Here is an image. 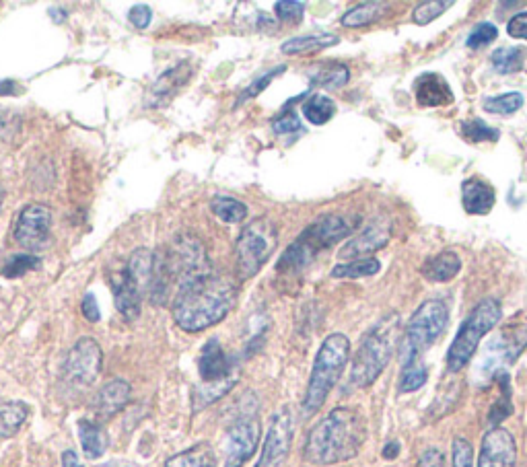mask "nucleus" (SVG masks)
Wrapping results in <instances>:
<instances>
[{
  "label": "nucleus",
  "instance_id": "obj_27",
  "mask_svg": "<svg viewBox=\"0 0 527 467\" xmlns=\"http://www.w3.org/2000/svg\"><path fill=\"white\" fill-rule=\"evenodd\" d=\"M165 467H217L215 451L210 449V445L200 443L194 445L178 455H173L165 461Z\"/></svg>",
  "mask_w": 527,
  "mask_h": 467
},
{
  "label": "nucleus",
  "instance_id": "obj_33",
  "mask_svg": "<svg viewBox=\"0 0 527 467\" xmlns=\"http://www.w3.org/2000/svg\"><path fill=\"white\" fill-rule=\"evenodd\" d=\"M523 105V95L517 91L511 93H503L497 97H486L482 107L488 114H495V116H511L517 110H521Z\"/></svg>",
  "mask_w": 527,
  "mask_h": 467
},
{
  "label": "nucleus",
  "instance_id": "obj_19",
  "mask_svg": "<svg viewBox=\"0 0 527 467\" xmlns=\"http://www.w3.org/2000/svg\"><path fill=\"white\" fill-rule=\"evenodd\" d=\"M414 95L420 107H441L453 101V91L449 83L437 73L420 75L414 81Z\"/></svg>",
  "mask_w": 527,
  "mask_h": 467
},
{
  "label": "nucleus",
  "instance_id": "obj_31",
  "mask_svg": "<svg viewBox=\"0 0 527 467\" xmlns=\"http://www.w3.org/2000/svg\"><path fill=\"white\" fill-rule=\"evenodd\" d=\"M350 70L340 62H330L318 68V73L311 77L313 85H320L324 89H340L348 83Z\"/></svg>",
  "mask_w": 527,
  "mask_h": 467
},
{
  "label": "nucleus",
  "instance_id": "obj_38",
  "mask_svg": "<svg viewBox=\"0 0 527 467\" xmlns=\"http://www.w3.org/2000/svg\"><path fill=\"white\" fill-rule=\"evenodd\" d=\"M42 266V258L35 256H13L3 268L5 278H19L23 274H29L31 270H38Z\"/></svg>",
  "mask_w": 527,
  "mask_h": 467
},
{
  "label": "nucleus",
  "instance_id": "obj_5",
  "mask_svg": "<svg viewBox=\"0 0 527 467\" xmlns=\"http://www.w3.org/2000/svg\"><path fill=\"white\" fill-rule=\"evenodd\" d=\"M350 358V340L344 334H330L313 361L311 377L303 398V414L313 416L322 410L330 391L340 381Z\"/></svg>",
  "mask_w": 527,
  "mask_h": 467
},
{
  "label": "nucleus",
  "instance_id": "obj_7",
  "mask_svg": "<svg viewBox=\"0 0 527 467\" xmlns=\"http://www.w3.org/2000/svg\"><path fill=\"white\" fill-rule=\"evenodd\" d=\"M449 311L441 301H425L420 305L402 334L400 340V363L404 367L416 363V358L431 348L447 328Z\"/></svg>",
  "mask_w": 527,
  "mask_h": 467
},
{
  "label": "nucleus",
  "instance_id": "obj_29",
  "mask_svg": "<svg viewBox=\"0 0 527 467\" xmlns=\"http://www.w3.org/2000/svg\"><path fill=\"white\" fill-rule=\"evenodd\" d=\"M210 210H213V214L219 221L229 223V225L243 223L245 217H248V206L229 196L213 198V202H210Z\"/></svg>",
  "mask_w": 527,
  "mask_h": 467
},
{
  "label": "nucleus",
  "instance_id": "obj_42",
  "mask_svg": "<svg viewBox=\"0 0 527 467\" xmlns=\"http://www.w3.org/2000/svg\"><path fill=\"white\" fill-rule=\"evenodd\" d=\"M274 11H276V17L283 23L297 25V23H301V19L305 15V5L303 3H276Z\"/></svg>",
  "mask_w": 527,
  "mask_h": 467
},
{
  "label": "nucleus",
  "instance_id": "obj_51",
  "mask_svg": "<svg viewBox=\"0 0 527 467\" xmlns=\"http://www.w3.org/2000/svg\"><path fill=\"white\" fill-rule=\"evenodd\" d=\"M50 17L54 23H62L66 19V11L64 9H50Z\"/></svg>",
  "mask_w": 527,
  "mask_h": 467
},
{
  "label": "nucleus",
  "instance_id": "obj_21",
  "mask_svg": "<svg viewBox=\"0 0 527 467\" xmlns=\"http://www.w3.org/2000/svg\"><path fill=\"white\" fill-rule=\"evenodd\" d=\"M497 192L480 177H470L462 184V204L468 214H488L495 208Z\"/></svg>",
  "mask_w": 527,
  "mask_h": 467
},
{
  "label": "nucleus",
  "instance_id": "obj_8",
  "mask_svg": "<svg viewBox=\"0 0 527 467\" xmlns=\"http://www.w3.org/2000/svg\"><path fill=\"white\" fill-rule=\"evenodd\" d=\"M276 243H278V231L270 219L262 217L250 225H245L235 241V258H237L239 276L243 280L256 276L274 254Z\"/></svg>",
  "mask_w": 527,
  "mask_h": 467
},
{
  "label": "nucleus",
  "instance_id": "obj_43",
  "mask_svg": "<svg viewBox=\"0 0 527 467\" xmlns=\"http://www.w3.org/2000/svg\"><path fill=\"white\" fill-rule=\"evenodd\" d=\"M272 130L276 134H291V132L301 130V122H299V118L295 116V112L291 110V107H285V110L280 112L276 116V120L272 122Z\"/></svg>",
  "mask_w": 527,
  "mask_h": 467
},
{
  "label": "nucleus",
  "instance_id": "obj_3",
  "mask_svg": "<svg viewBox=\"0 0 527 467\" xmlns=\"http://www.w3.org/2000/svg\"><path fill=\"white\" fill-rule=\"evenodd\" d=\"M359 227L357 217L346 214H326V217L311 223L287 249L276 264V272L283 276L301 274L320 251L346 239Z\"/></svg>",
  "mask_w": 527,
  "mask_h": 467
},
{
  "label": "nucleus",
  "instance_id": "obj_22",
  "mask_svg": "<svg viewBox=\"0 0 527 467\" xmlns=\"http://www.w3.org/2000/svg\"><path fill=\"white\" fill-rule=\"evenodd\" d=\"M460 270H462V258L455 254V251H441V254L429 258L420 272H423V276L429 282L443 284V282H451L460 274Z\"/></svg>",
  "mask_w": 527,
  "mask_h": 467
},
{
  "label": "nucleus",
  "instance_id": "obj_45",
  "mask_svg": "<svg viewBox=\"0 0 527 467\" xmlns=\"http://www.w3.org/2000/svg\"><path fill=\"white\" fill-rule=\"evenodd\" d=\"M130 23L138 29H147L151 25V19H153V11L147 7V5H136L130 15H128Z\"/></svg>",
  "mask_w": 527,
  "mask_h": 467
},
{
  "label": "nucleus",
  "instance_id": "obj_13",
  "mask_svg": "<svg viewBox=\"0 0 527 467\" xmlns=\"http://www.w3.org/2000/svg\"><path fill=\"white\" fill-rule=\"evenodd\" d=\"M198 373L204 385L225 383L231 379H239L237 365L227 356L221 342L217 338H210L200 352L198 358Z\"/></svg>",
  "mask_w": 527,
  "mask_h": 467
},
{
  "label": "nucleus",
  "instance_id": "obj_28",
  "mask_svg": "<svg viewBox=\"0 0 527 467\" xmlns=\"http://www.w3.org/2000/svg\"><path fill=\"white\" fill-rule=\"evenodd\" d=\"M29 408L23 402L0 404V439L15 437L21 426L27 422Z\"/></svg>",
  "mask_w": 527,
  "mask_h": 467
},
{
  "label": "nucleus",
  "instance_id": "obj_47",
  "mask_svg": "<svg viewBox=\"0 0 527 467\" xmlns=\"http://www.w3.org/2000/svg\"><path fill=\"white\" fill-rule=\"evenodd\" d=\"M81 309H83V315L87 321L91 323H97L101 319V311H99V305H97V299L95 295H85L83 297V303H81Z\"/></svg>",
  "mask_w": 527,
  "mask_h": 467
},
{
  "label": "nucleus",
  "instance_id": "obj_23",
  "mask_svg": "<svg viewBox=\"0 0 527 467\" xmlns=\"http://www.w3.org/2000/svg\"><path fill=\"white\" fill-rule=\"evenodd\" d=\"M124 270L132 278V282L138 286L140 293L145 295L147 291H151L153 270H155V254L151 249H136L134 254L128 258Z\"/></svg>",
  "mask_w": 527,
  "mask_h": 467
},
{
  "label": "nucleus",
  "instance_id": "obj_25",
  "mask_svg": "<svg viewBox=\"0 0 527 467\" xmlns=\"http://www.w3.org/2000/svg\"><path fill=\"white\" fill-rule=\"evenodd\" d=\"M340 42L338 35L334 33H313V35H301V38L287 40L283 44V54L295 56V54H311V52H320L326 48H332Z\"/></svg>",
  "mask_w": 527,
  "mask_h": 467
},
{
  "label": "nucleus",
  "instance_id": "obj_49",
  "mask_svg": "<svg viewBox=\"0 0 527 467\" xmlns=\"http://www.w3.org/2000/svg\"><path fill=\"white\" fill-rule=\"evenodd\" d=\"M398 453H400V443H396V441H390L383 449V457L385 459H396Z\"/></svg>",
  "mask_w": 527,
  "mask_h": 467
},
{
  "label": "nucleus",
  "instance_id": "obj_1",
  "mask_svg": "<svg viewBox=\"0 0 527 467\" xmlns=\"http://www.w3.org/2000/svg\"><path fill=\"white\" fill-rule=\"evenodd\" d=\"M235 284L210 270L175 291L173 319L188 334H198L221 323L235 305Z\"/></svg>",
  "mask_w": 527,
  "mask_h": 467
},
{
  "label": "nucleus",
  "instance_id": "obj_26",
  "mask_svg": "<svg viewBox=\"0 0 527 467\" xmlns=\"http://www.w3.org/2000/svg\"><path fill=\"white\" fill-rule=\"evenodd\" d=\"M301 112H303V116H305V120L309 124L324 126V124H328L334 118L336 103L328 95L315 93V95L305 99V103L301 105Z\"/></svg>",
  "mask_w": 527,
  "mask_h": 467
},
{
  "label": "nucleus",
  "instance_id": "obj_16",
  "mask_svg": "<svg viewBox=\"0 0 527 467\" xmlns=\"http://www.w3.org/2000/svg\"><path fill=\"white\" fill-rule=\"evenodd\" d=\"M132 398V387L124 379H112L110 383H105L101 391L97 393L95 400V412L101 420H108L116 414H120Z\"/></svg>",
  "mask_w": 527,
  "mask_h": 467
},
{
  "label": "nucleus",
  "instance_id": "obj_37",
  "mask_svg": "<svg viewBox=\"0 0 527 467\" xmlns=\"http://www.w3.org/2000/svg\"><path fill=\"white\" fill-rule=\"evenodd\" d=\"M451 7H453L451 0H429V3H420L412 11V21L416 25H429L431 21H435L437 17H441Z\"/></svg>",
  "mask_w": 527,
  "mask_h": 467
},
{
  "label": "nucleus",
  "instance_id": "obj_39",
  "mask_svg": "<svg viewBox=\"0 0 527 467\" xmlns=\"http://www.w3.org/2000/svg\"><path fill=\"white\" fill-rule=\"evenodd\" d=\"M451 467H474V447L468 439L455 437L451 443Z\"/></svg>",
  "mask_w": 527,
  "mask_h": 467
},
{
  "label": "nucleus",
  "instance_id": "obj_46",
  "mask_svg": "<svg viewBox=\"0 0 527 467\" xmlns=\"http://www.w3.org/2000/svg\"><path fill=\"white\" fill-rule=\"evenodd\" d=\"M507 33L515 40H527V11L515 15L509 25H507Z\"/></svg>",
  "mask_w": 527,
  "mask_h": 467
},
{
  "label": "nucleus",
  "instance_id": "obj_12",
  "mask_svg": "<svg viewBox=\"0 0 527 467\" xmlns=\"http://www.w3.org/2000/svg\"><path fill=\"white\" fill-rule=\"evenodd\" d=\"M52 229V210L46 204L25 206L15 223V241L25 249L42 247Z\"/></svg>",
  "mask_w": 527,
  "mask_h": 467
},
{
  "label": "nucleus",
  "instance_id": "obj_40",
  "mask_svg": "<svg viewBox=\"0 0 527 467\" xmlns=\"http://www.w3.org/2000/svg\"><path fill=\"white\" fill-rule=\"evenodd\" d=\"M499 38V29L493 23H478L468 35V48L478 50L488 44H493Z\"/></svg>",
  "mask_w": 527,
  "mask_h": 467
},
{
  "label": "nucleus",
  "instance_id": "obj_24",
  "mask_svg": "<svg viewBox=\"0 0 527 467\" xmlns=\"http://www.w3.org/2000/svg\"><path fill=\"white\" fill-rule=\"evenodd\" d=\"M79 430V441L89 459H99L105 451H108V433L99 422L91 420H79L77 424Z\"/></svg>",
  "mask_w": 527,
  "mask_h": 467
},
{
  "label": "nucleus",
  "instance_id": "obj_14",
  "mask_svg": "<svg viewBox=\"0 0 527 467\" xmlns=\"http://www.w3.org/2000/svg\"><path fill=\"white\" fill-rule=\"evenodd\" d=\"M517 445L507 428H490L482 439L478 467H515Z\"/></svg>",
  "mask_w": 527,
  "mask_h": 467
},
{
  "label": "nucleus",
  "instance_id": "obj_20",
  "mask_svg": "<svg viewBox=\"0 0 527 467\" xmlns=\"http://www.w3.org/2000/svg\"><path fill=\"white\" fill-rule=\"evenodd\" d=\"M110 284H112L114 301H116L118 311L128 321H134L140 315V299H143V293H140V289L132 282V278L126 274V270L112 274L110 276Z\"/></svg>",
  "mask_w": 527,
  "mask_h": 467
},
{
  "label": "nucleus",
  "instance_id": "obj_34",
  "mask_svg": "<svg viewBox=\"0 0 527 467\" xmlns=\"http://www.w3.org/2000/svg\"><path fill=\"white\" fill-rule=\"evenodd\" d=\"M460 134L470 145H478V142H497L501 138V132L493 126H488L482 120H466L460 124Z\"/></svg>",
  "mask_w": 527,
  "mask_h": 467
},
{
  "label": "nucleus",
  "instance_id": "obj_9",
  "mask_svg": "<svg viewBox=\"0 0 527 467\" xmlns=\"http://www.w3.org/2000/svg\"><path fill=\"white\" fill-rule=\"evenodd\" d=\"M293 445V414L289 408H280L268 426L262 455L254 467H283L289 459Z\"/></svg>",
  "mask_w": 527,
  "mask_h": 467
},
{
  "label": "nucleus",
  "instance_id": "obj_18",
  "mask_svg": "<svg viewBox=\"0 0 527 467\" xmlns=\"http://www.w3.org/2000/svg\"><path fill=\"white\" fill-rule=\"evenodd\" d=\"M390 241V225H379V223H373L369 225L359 237H355L353 241H348L342 249H340V258L346 260V258H365L369 254H373V251L381 249L388 245Z\"/></svg>",
  "mask_w": 527,
  "mask_h": 467
},
{
  "label": "nucleus",
  "instance_id": "obj_44",
  "mask_svg": "<svg viewBox=\"0 0 527 467\" xmlns=\"http://www.w3.org/2000/svg\"><path fill=\"white\" fill-rule=\"evenodd\" d=\"M416 467H445V455L437 447H429L418 457Z\"/></svg>",
  "mask_w": 527,
  "mask_h": 467
},
{
  "label": "nucleus",
  "instance_id": "obj_41",
  "mask_svg": "<svg viewBox=\"0 0 527 467\" xmlns=\"http://www.w3.org/2000/svg\"><path fill=\"white\" fill-rule=\"evenodd\" d=\"M285 66H276L274 70H270V73H266V75H262L260 79H256L248 89H245L243 91V95L239 97V103H243V101H248V99H254V97H258L262 91H266L268 89V85L278 77V75H283L285 73Z\"/></svg>",
  "mask_w": 527,
  "mask_h": 467
},
{
  "label": "nucleus",
  "instance_id": "obj_4",
  "mask_svg": "<svg viewBox=\"0 0 527 467\" xmlns=\"http://www.w3.org/2000/svg\"><path fill=\"white\" fill-rule=\"evenodd\" d=\"M398 336H400L398 313L385 315L375 323L361 340L359 350L355 352L353 369H350V385L357 389H365L379 379V375L390 365L392 356L398 348Z\"/></svg>",
  "mask_w": 527,
  "mask_h": 467
},
{
  "label": "nucleus",
  "instance_id": "obj_30",
  "mask_svg": "<svg viewBox=\"0 0 527 467\" xmlns=\"http://www.w3.org/2000/svg\"><path fill=\"white\" fill-rule=\"evenodd\" d=\"M383 9H385L383 3H361V5H357V7H353V9L344 13L342 25L350 27V29L367 27V25L375 23L383 15Z\"/></svg>",
  "mask_w": 527,
  "mask_h": 467
},
{
  "label": "nucleus",
  "instance_id": "obj_17",
  "mask_svg": "<svg viewBox=\"0 0 527 467\" xmlns=\"http://www.w3.org/2000/svg\"><path fill=\"white\" fill-rule=\"evenodd\" d=\"M190 79H192V68L186 62L165 70V73L155 81V85L149 89L147 105L149 107L165 105L175 95V91H180Z\"/></svg>",
  "mask_w": 527,
  "mask_h": 467
},
{
  "label": "nucleus",
  "instance_id": "obj_53",
  "mask_svg": "<svg viewBox=\"0 0 527 467\" xmlns=\"http://www.w3.org/2000/svg\"><path fill=\"white\" fill-rule=\"evenodd\" d=\"M0 206H3V190H0Z\"/></svg>",
  "mask_w": 527,
  "mask_h": 467
},
{
  "label": "nucleus",
  "instance_id": "obj_36",
  "mask_svg": "<svg viewBox=\"0 0 527 467\" xmlns=\"http://www.w3.org/2000/svg\"><path fill=\"white\" fill-rule=\"evenodd\" d=\"M429 381V369L420 363H412L404 367V373L400 377L398 389L400 393H414Z\"/></svg>",
  "mask_w": 527,
  "mask_h": 467
},
{
  "label": "nucleus",
  "instance_id": "obj_48",
  "mask_svg": "<svg viewBox=\"0 0 527 467\" xmlns=\"http://www.w3.org/2000/svg\"><path fill=\"white\" fill-rule=\"evenodd\" d=\"M62 467H85V465H81L75 451H64L62 453Z\"/></svg>",
  "mask_w": 527,
  "mask_h": 467
},
{
  "label": "nucleus",
  "instance_id": "obj_35",
  "mask_svg": "<svg viewBox=\"0 0 527 467\" xmlns=\"http://www.w3.org/2000/svg\"><path fill=\"white\" fill-rule=\"evenodd\" d=\"M525 64V52L521 48H499L493 54V66L501 75H515Z\"/></svg>",
  "mask_w": 527,
  "mask_h": 467
},
{
  "label": "nucleus",
  "instance_id": "obj_32",
  "mask_svg": "<svg viewBox=\"0 0 527 467\" xmlns=\"http://www.w3.org/2000/svg\"><path fill=\"white\" fill-rule=\"evenodd\" d=\"M381 270L377 258H359L348 264H340L332 270V278H365L375 276Z\"/></svg>",
  "mask_w": 527,
  "mask_h": 467
},
{
  "label": "nucleus",
  "instance_id": "obj_2",
  "mask_svg": "<svg viewBox=\"0 0 527 467\" xmlns=\"http://www.w3.org/2000/svg\"><path fill=\"white\" fill-rule=\"evenodd\" d=\"M365 439V418L353 408L340 406L309 430L303 457L311 465L344 463L361 453Z\"/></svg>",
  "mask_w": 527,
  "mask_h": 467
},
{
  "label": "nucleus",
  "instance_id": "obj_50",
  "mask_svg": "<svg viewBox=\"0 0 527 467\" xmlns=\"http://www.w3.org/2000/svg\"><path fill=\"white\" fill-rule=\"evenodd\" d=\"M19 85L15 81H0V95H17Z\"/></svg>",
  "mask_w": 527,
  "mask_h": 467
},
{
  "label": "nucleus",
  "instance_id": "obj_10",
  "mask_svg": "<svg viewBox=\"0 0 527 467\" xmlns=\"http://www.w3.org/2000/svg\"><path fill=\"white\" fill-rule=\"evenodd\" d=\"M260 441V422L252 416L237 418L225 435L223 467H243L252 459Z\"/></svg>",
  "mask_w": 527,
  "mask_h": 467
},
{
  "label": "nucleus",
  "instance_id": "obj_52",
  "mask_svg": "<svg viewBox=\"0 0 527 467\" xmlns=\"http://www.w3.org/2000/svg\"><path fill=\"white\" fill-rule=\"evenodd\" d=\"M105 467H128V465H116V463H112V465H105Z\"/></svg>",
  "mask_w": 527,
  "mask_h": 467
},
{
  "label": "nucleus",
  "instance_id": "obj_15",
  "mask_svg": "<svg viewBox=\"0 0 527 467\" xmlns=\"http://www.w3.org/2000/svg\"><path fill=\"white\" fill-rule=\"evenodd\" d=\"M525 348H527V326L505 330L493 344L486 348L484 369H490V373H495V375L501 373L499 363L513 365Z\"/></svg>",
  "mask_w": 527,
  "mask_h": 467
},
{
  "label": "nucleus",
  "instance_id": "obj_6",
  "mask_svg": "<svg viewBox=\"0 0 527 467\" xmlns=\"http://www.w3.org/2000/svg\"><path fill=\"white\" fill-rule=\"evenodd\" d=\"M503 317V307L497 299H484L480 301L472 313L466 317V321L460 326L458 334H455L449 350H447V371L449 373H460L464 367L476 356L480 342L488 332L497 328V323Z\"/></svg>",
  "mask_w": 527,
  "mask_h": 467
},
{
  "label": "nucleus",
  "instance_id": "obj_11",
  "mask_svg": "<svg viewBox=\"0 0 527 467\" xmlns=\"http://www.w3.org/2000/svg\"><path fill=\"white\" fill-rule=\"evenodd\" d=\"M103 352L93 338H81L68 352L64 363V375L75 385H91L101 373Z\"/></svg>",
  "mask_w": 527,
  "mask_h": 467
}]
</instances>
